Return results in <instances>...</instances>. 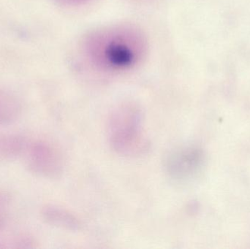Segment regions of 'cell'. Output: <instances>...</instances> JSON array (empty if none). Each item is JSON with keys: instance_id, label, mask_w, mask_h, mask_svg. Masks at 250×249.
<instances>
[{"instance_id": "cell-7", "label": "cell", "mask_w": 250, "mask_h": 249, "mask_svg": "<svg viewBox=\"0 0 250 249\" xmlns=\"http://www.w3.org/2000/svg\"><path fill=\"white\" fill-rule=\"evenodd\" d=\"M11 198L7 193L0 192V228H2L8 217Z\"/></svg>"}, {"instance_id": "cell-2", "label": "cell", "mask_w": 250, "mask_h": 249, "mask_svg": "<svg viewBox=\"0 0 250 249\" xmlns=\"http://www.w3.org/2000/svg\"><path fill=\"white\" fill-rule=\"evenodd\" d=\"M113 149L125 156H138L148 149V140L141 131V112L133 104H125L113 113L109 124Z\"/></svg>"}, {"instance_id": "cell-6", "label": "cell", "mask_w": 250, "mask_h": 249, "mask_svg": "<svg viewBox=\"0 0 250 249\" xmlns=\"http://www.w3.org/2000/svg\"><path fill=\"white\" fill-rule=\"evenodd\" d=\"M21 111L19 101L10 94L0 91V127L14 122Z\"/></svg>"}, {"instance_id": "cell-4", "label": "cell", "mask_w": 250, "mask_h": 249, "mask_svg": "<svg viewBox=\"0 0 250 249\" xmlns=\"http://www.w3.org/2000/svg\"><path fill=\"white\" fill-rule=\"evenodd\" d=\"M29 146L25 137L19 134H6L0 137V164L10 162L25 154Z\"/></svg>"}, {"instance_id": "cell-5", "label": "cell", "mask_w": 250, "mask_h": 249, "mask_svg": "<svg viewBox=\"0 0 250 249\" xmlns=\"http://www.w3.org/2000/svg\"><path fill=\"white\" fill-rule=\"evenodd\" d=\"M41 216L46 223L53 226L70 230H75L78 227L73 215L57 206H45L41 211Z\"/></svg>"}, {"instance_id": "cell-8", "label": "cell", "mask_w": 250, "mask_h": 249, "mask_svg": "<svg viewBox=\"0 0 250 249\" xmlns=\"http://www.w3.org/2000/svg\"><path fill=\"white\" fill-rule=\"evenodd\" d=\"M60 4L64 5H79V4H84L91 0H57Z\"/></svg>"}, {"instance_id": "cell-3", "label": "cell", "mask_w": 250, "mask_h": 249, "mask_svg": "<svg viewBox=\"0 0 250 249\" xmlns=\"http://www.w3.org/2000/svg\"><path fill=\"white\" fill-rule=\"evenodd\" d=\"M25 156L26 168L38 176L57 178L62 171L61 156L48 143L38 141L29 144Z\"/></svg>"}, {"instance_id": "cell-1", "label": "cell", "mask_w": 250, "mask_h": 249, "mask_svg": "<svg viewBox=\"0 0 250 249\" xmlns=\"http://www.w3.org/2000/svg\"><path fill=\"white\" fill-rule=\"evenodd\" d=\"M82 50L94 68L105 73H121L142 62L148 51V40L138 26L123 23L89 32L82 42Z\"/></svg>"}]
</instances>
